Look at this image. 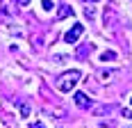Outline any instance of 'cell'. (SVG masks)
Here are the masks:
<instances>
[{"instance_id":"30bf717a","label":"cell","mask_w":132,"mask_h":128,"mask_svg":"<svg viewBox=\"0 0 132 128\" xmlns=\"http://www.w3.org/2000/svg\"><path fill=\"white\" fill-rule=\"evenodd\" d=\"M27 128H46V126H43L41 121H34V124H30V126H27Z\"/></svg>"},{"instance_id":"5bb4252c","label":"cell","mask_w":132,"mask_h":128,"mask_svg":"<svg viewBox=\"0 0 132 128\" xmlns=\"http://www.w3.org/2000/svg\"><path fill=\"white\" fill-rule=\"evenodd\" d=\"M130 101H132V98H130Z\"/></svg>"},{"instance_id":"6da1fadb","label":"cell","mask_w":132,"mask_h":128,"mask_svg":"<svg viewBox=\"0 0 132 128\" xmlns=\"http://www.w3.org/2000/svg\"><path fill=\"white\" fill-rule=\"evenodd\" d=\"M80 78H82L80 71H66V73H62V76L57 78V89L59 91H71L75 85H78Z\"/></svg>"},{"instance_id":"5b68a950","label":"cell","mask_w":132,"mask_h":128,"mask_svg":"<svg viewBox=\"0 0 132 128\" xmlns=\"http://www.w3.org/2000/svg\"><path fill=\"white\" fill-rule=\"evenodd\" d=\"M100 60H103V62H114V60H116V53L114 51H105L100 55Z\"/></svg>"},{"instance_id":"4fadbf2b","label":"cell","mask_w":132,"mask_h":128,"mask_svg":"<svg viewBox=\"0 0 132 128\" xmlns=\"http://www.w3.org/2000/svg\"><path fill=\"white\" fill-rule=\"evenodd\" d=\"M84 2H98V0H84Z\"/></svg>"},{"instance_id":"9c48e42d","label":"cell","mask_w":132,"mask_h":128,"mask_svg":"<svg viewBox=\"0 0 132 128\" xmlns=\"http://www.w3.org/2000/svg\"><path fill=\"white\" fill-rule=\"evenodd\" d=\"M123 117H125V119H132V110H128V108H123Z\"/></svg>"},{"instance_id":"7a4b0ae2","label":"cell","mask_w":132,"mask_h":128,"mask_svg":"<svg viewBox=\"0 0 132 128\" xmlns=\"http://www.w3.org/2000/svg\"><path fill=\"white\" fill-rule=\"evenodd\" d=\"M82 32H84V25H82V23H75V25L64 34V41H66V44H75V41L82 37Z\"/></svg>"},{"instance_id":"ba28073f","label":"cell","mask_w":132,"mask_h":128,"mask_svg":"<svg viewBox=\"0 0 132 128\" xmlns=\"http://www.w3.org/2000/svg\"><path fill=\"white\" fill-rule=\"evenodd\" d=\"M41 7L50 12V9H53V0H41Z\"/></svg>"},{"instance_id":"277c9868","label":"cell","mask_w":132,"mask_h":128,"mask_svg":"<svg viewBox=\"0 0 132 128\" xmlns=\"http://www.w3.org/2000/svg\"><path fill=\"white\" fill-rule=\"evenodd\" d=\"M66 16H73V9H71L68 5H62L59 12H57V18H66Z\"/></svg>"},{"instance_id":"8992f818","label":"cell","mask_w":132,"mask_h":128,"mask_svg":"<svg viewBox=\"0 0 132 128\" xmlns=\"http://www.w3.org/2000/svg\"><path fill=\"white\" fill-rule=\"evenodd\" d=\"M87 53H91V44H87V46H82V48L78 51V57H80V60H82V57H87Z\"/></svg>"},{"instance_id":"3957f363","label":"cell","mask_w":132,"mask_h":128,"mask_svg":"<svg viewBox=\"0 0 132 128\" xmlns=\"http://www.w3.org/2000/svg\"><path fill=\"white\" fill-rule=\"evenodd\" d=\"M73 98H75V103H78V108H89V105H91V101L87 98V94H82V91H75Z\"/></svg>"},{"instance_id":"7c38bea8","label":"cell","mask_w":132,"mask_h":128,"mask_svg":"<svg viewBox=\"0 0 132 128\" xmlns=\"http://www.w3.org/2000/svg\"><path fill=\"white\" fill-rule=\"evenodd\" d=\"M18 5H21V7H25V5H30V0H18Z\"/></svg>"},{"instance_id":"52a82bcc","label":"cell","mask_w":132,"mask_h":128,"mask_svg":"<svg viewBox=\"0 0 132 128\" xmlns=\"http://www.w3.org/2000/svg\"><path fill=\"white\" fill-rule=\"evenodd\" d=\"M21 117H23V119L30 117V105H27V103H21Z\"/></svg>"},{"instance_id":"8fae6325","label":"cell","mask_w":132,"mask_h":128,"mask_svg":"<svg viewBox=\"0 0 132 128\" xmlns=\"http://www.w3.org/2000/svg\"><path fill=\"white\" fill-rule=\"evenodd\" d=\"M84 16H87V18H93V9H89V7H87V9H84Z\"/></svg>"}]
</instances>
